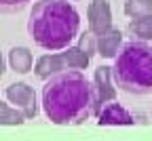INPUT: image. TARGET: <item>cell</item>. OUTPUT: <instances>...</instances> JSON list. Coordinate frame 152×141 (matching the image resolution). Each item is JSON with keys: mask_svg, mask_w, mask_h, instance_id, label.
Returning <instances> with one entry per match:
<instances>
[{"mask_svg": "<svg viewBox=\"0 0 152 141\" xmlns=\"http://www.w3.org/2000/svg\"><path fill=\"white\" fill-rule=\"evenodd\" d=\"M42 110L55 124H83L95 114L93 84L80 70L53 74L42 86Z\"/></svg>", "mask_w": 152, "mask_h": 141, "instance_id": "cell-1", "label": "cell"}, {"mask_svg": "<svg viewBox=\"0 0 152 141\" xmlns=\"http://www.w3.org/2000/svg\"><path fill=\"white\" fill-rule=\"evenodd\" d=\"M80 32V15L68 0H36L30 19L28 34L34 44L42 51L55 53L72 44Z\"/></svg>", "mask_w": 152, "mask_h": 141, "instance_id": "cell-2", "label": "cell"}, {"mask_svg": "<svg viewBox=\"0 0 152 141\" xmlns=\"http://www.w3.org/2000/svg\"><path fill=\"white\" fill-rule=\"evenodd\" d=\"M112 78L123 93L150 95L152 93V47L144 40L121 44L112 65Z\"/></svg>", "mask_w": 152, "mask_h": 141, "instance_id": "cell-3", "label": "cell"}, {"mask_svg": "<svg viewBox=\"0 0 152 141\" xmlns=\"http://www.w3.org/2000/svg\"><path fill=\"white\" fill-rule=\"evenodd\" d=\"M91 84H93V99H95V116H97L102 105L116 99V84H114V78H112V68L99 65L93 72Z\"/></svg>", "mask_w": 152, "mask_h": 141, "instance_id": "cell-4", "label": "cell"}, {"mask_svg": "<svg viewBox=\"0 0 152 141\" xmlns=\"http://www.w3.org/2000/svg\"><path fill=\"white\" fill-rule=\"evenodd\" d=\"M4 95H7V99L17 110L23 112V116L28 120L36 118V114H38V101H36L34 86H30L28 82H13V84L7 86Z\"/></svg>", "mask_w": 152, "mask_h": 141, "instance_id": "cell-5", "label": "cell"}, {"mask_svg": "<svg viewBox=\"0 0 152 141\" xmlns=\"http://www.w3.org/2000/svg\"><path fill=\"white\" fill-rule=\"evenodd\" d=\"M87 19H89V30L95 36L108 32L112 28V11H110L108 0H93V2H89Z\"/></svg>", "mask_w": 152, "mask_h": 141, "instance_id": "cell-6", "label": "cell"}, {"mask_svg": "<svg viewBox=\"0 0 152 141\" xmlns=\"http://www.w3.org/2000/svg\"><path fill=\"white\" fill-rule=\"evenodd\" d=\"M97 122L102 126H129V124H135V118L114 99V101H108L106 105H102V110L97 112Z\"/></svg>", "mask_w": 152, "mask_h": 141, "instance_id": "cell-7", "label": "cell"}, {"mask_svg": "<svg viewBox=\"0 0 152 141\" xmlns=\"http://www.w3.org/2000/svg\"><path fill=\"white\" fill-rule=\"evenodd\" d=\"M66 70H70V68H68V61L64 57V51L61 53H51V55L38 57L36 59V65H34V74L40 80H47L53 74H59V72H66Z\"/></svg>", "mask_w": 152, "mask_h": 141, "instance_id": "cell-8", "label": "cell"}, {"mask_svg": "<svg viewBox=\"0 0 152 141\" xmlns=\"http://www.w3.org/2000/svg\"><path fill=\"white\" fill-rule=\"evenodd\" d=\"M121 44H123V32L116 28H110L108 32L97 36V55L112 59V57H116Z\"/></svg>", "mask_w": 152, "mask_h": 141, "instance_id": "cell-9", "label": "cell"}, {"mask_svg": "<svg viewBox=\"0 0 152 141\" xmlns=\"http://www.w3.org/2000/svg\"><path fill=\"white\" fill-rule=\"evenodd\" d=\"M9 63H11V70H15L17 74H28L34 63L32 51L28 47H13L9 51Z\"/></svg>", "mask_w": 152, "mask_h": 141, "instance_id": "cell-10", "label": "cell"}, {"mask_svg": "<svg viewBox=\"0 0 152 141\" xmlns=\"http://www.w3.org/2000/svg\"><path fill=\"white\" fill-rule=\"evenodd\" d=\"M127 32L133 36V40H144V42H152V15L131 19Z\"/></svg>", "mask_w": 152, "mask_h": 141, "instance_id": "cell-11", "label": "cell"}, {"mask_svg": "<svg viewBox=\"0 0 152 141\" xmlns=\"http://www.w3.org/2000/svg\"><path fill=\"white\" fill-rule=\"evenodd\" d=\"M64 57H66L70 70H87V65L91 61V57L80 47H66L64 49Z\"/></svg>", "mask_w": 152, "mask_h": 141, "instance_id": "cell-12", "label": "cell"}, {"mask_svg": "<svg viewBox=\"0 0 152 141\" xmlns=\"http://www.w3.org/2000/svg\"><path fill=\"white\" fill-rule=\"evenodd\" d=\"M26 116H23V112L21 110H17V108H11L9 103H4V101H0V124H21V122H26Z\"/></svg>", "mask_w": 152, "mask_h": 141, "instance_id": "cell-13", "label": "cell"}, {"mask_svg": "<svg viewBox=\"0 0 152 141\" xmlns=\"http://www.w3.org/2000/svg\"><path fill=\"white\" fill-rule=\"evenodd\" d=\"M125 13L131 19L152 15V0H127L125 2Z\"/></svg>", "mask_w": 152, "mask_h": 141, "instance_id": "cell-14", "label": "cell"}, {"mask_svg": "<svg viewBox=\"0 0 152 141\" xmlns=\"http://www.w3.org/2000/svg\"><path fill=\"white\" fill-rule=\"evenodd\" d=\"M76 47H80L89 57L97 55V36H95V34L89 30V32H85V34L78 36V44H76Z\"/></svg>", "mask_w": 152, "mask_h": 141, "instance_id": "cell-15", "label": "cell"}, {"mask_svg": "<svg viewBox=\"0 0 152 141\" xmlns=\"http://www.w3.org/2000/svg\"><path fill=\"white\" fill-rule=\"evenodd\" d=\"M30 0H0V15H13L28 7Z\"/></svg>", "mask_w": 152, "mask_h": 141, "instance_id": "cell-16", "label": "cell"}, {"mask_svg": "<svg viewBox=\"0 0 152 141\" xmlns=\"http://www.w3.org/2000/svg\"><path fill=\"white\" fill-rule=\"evenodd\" d=\"M2 74H4V57L0 53V78H2Z\"/></svg>", "mask_w": 152, "mask_h": 141, "instance_id": "cell-17", "label": "cell"}]
</instances>
